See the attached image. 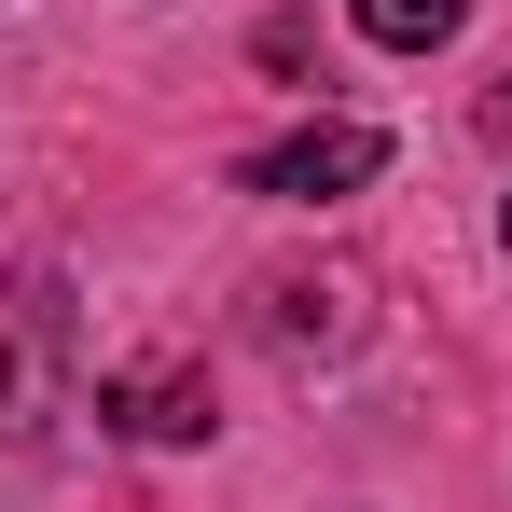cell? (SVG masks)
<instances>
[{
  "instance_id": "1",
  "label": "cell",
  "mask_w": 512,
  "mask_h": 512,
  "mask_svg": "<svg viewBox=\"0 0 512 512\" xmlns=\"http://www.w3.org/2000/svg\"><path fill=\"white\" fill-rule=\"evenodd\" d=\"M56 402H70V305L56 277H0V443H42Z\"/></svg>"
},
{
  "instance_id": "2",
  "label": "cell",
  "mask_w": 512,
  "mask_h": 512,
  "mask_svg": "<svg viewBox=\"0 0 512 512\" xmlns=\"http://www.w3.org/2000/svg\"><path fill=\"white\" fill-rule=\"evenodd\" d=\"M250 333L277 346V360H346V346L374 333V277H360V263H277Z\"/></svg>"
},
{
  "instance_id": "6",
  "label": "cell",
  "mask_w": 512,
  "mask_h": 512,
  "mask_svg": "<svg viewBox=\"0 0 512 512\" xmlns=\"http://www.w3.org/2000/svg\"><path fill=\"white\" fill-rule=\"evenodd\" d=\"M499 250H512V208H499Z\"/></svg>"
},
{
  "instance_id": "4",
  "label": "cell",
  "mask_w": 512,
  "mask_h": 512,
  "mask_svg": "<svg viewBox=\"0 0 512 512\" xmlns=\"http://www.w3.org/2000/svg\"><path fill=\"white\" fill-rule=\"evenodd\" d=\"M111 429H139V443H194V429H208V374H194V360L125 374V388H111Z\"/></svg>"
},
{
  "instance_id": "5",
  "label": "cell",
  "mask_w": 512,
  "mask_h": 512,
  "mask_svg": "<svg viewBox=\"0 0 512 512\" xmlns=\"http://www.w3.org/2000/svg\"><path fill=\"white\" fill-rule=\"evenodd\" d=\"M457 14H471V0H360V28H374L388 56H429V42H457Z\"/></svg>"
},
{
  "instance_id": "3",
  "label": "cell",
  "mask_w": 512,
  "mask_h": 512,
  "mask_svg": "<svg viewBox=\"0 0 512 512\" xmlns=\"http://www.w3.org/2000/svg\"><path fill=\"white\" fill-rule=\"evenodd\" d=\"M374 167H388V139H374V125H305V139L250 153V194H277V208H319V194H360Z\"/></svg>"
}]
</instances>
